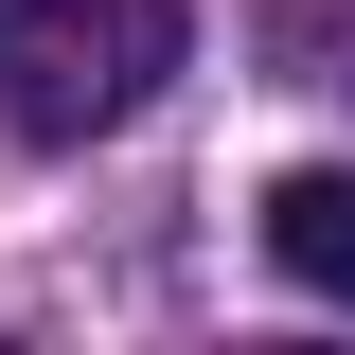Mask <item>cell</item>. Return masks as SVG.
<instances>
[{
    "mask_svg": "<svg viewBox=\"0 0 355 355\" xmlns=\"http://www.w3.org/2000/svg\"><path fill=\"white\" fill-rule=\"evenodd\" d=\"M178 71V0H0V125L18 142H107Z\"/></svg>",
    "mask_w": 355,
    "mask_h": 355,
    "instance_id": "6da1fadb",
    "label": "cell"
},
{
    "mask_svg": "<svg viewBox=\"0 0 355 355\" xmlns=\"http://www.w3.org/2000/svg\"><path fill=\"white\" fill-rule=\"evenodd\" d=\"M266 266L302 302H355V160H284L266 178Z\"/></svg>",
    "mask_w": 355,
    "mask_h": 355,
    "instance_id": "7a4b0ae2",
    "label": "cell"
}]
</instances>
